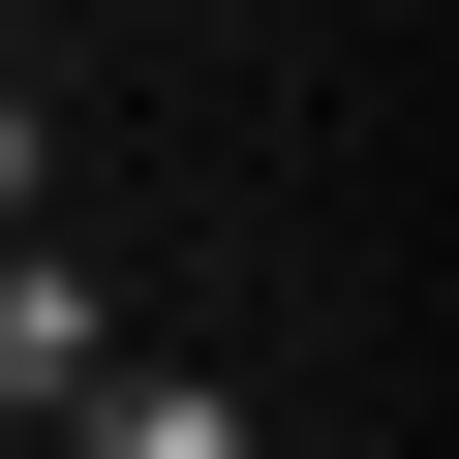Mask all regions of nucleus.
<instances>
[{"instance_id": "obj_3", "label": "nucleus", "mask_w": 459, "mask_h": 459, "mask_svg": "<svg viewBox=\"0 0 459 459\" xmlns=\"http://www.w3.org/2000/svg\"><path fill=\"white\" fill-rule=\"evenodd\" d=\"M0 246H62V92H0Z\"/></svg>"}, {"instance_id": "obj_1", "label": "nucleus", "mask_w": 459, "mask_h": 459, "mask_svg": "<svg viewBox=\"0 0 459 459\" xmlns=\"http://www.w3.org/2000/svg\"><path fill=\"white\" fill-rule=\"evenodd\" d=\"M123 368V307H92V246H0V429H62Z\"/></svg>"}, {"instance_id": "obj_2", "label": "nucleus", "mask_w": 459, "mask_h": 459, "mask_svg": "<svg viewBox=\"0 0 459 459\" xmlns=\"http://www.w3.org/2000/svg\"><path fill=\"white\" fill-rule=\"evenodd\" d=\"M62 459H276V429L214 398V368H92V398H62Z\"/></svg>"}]
</instances>
